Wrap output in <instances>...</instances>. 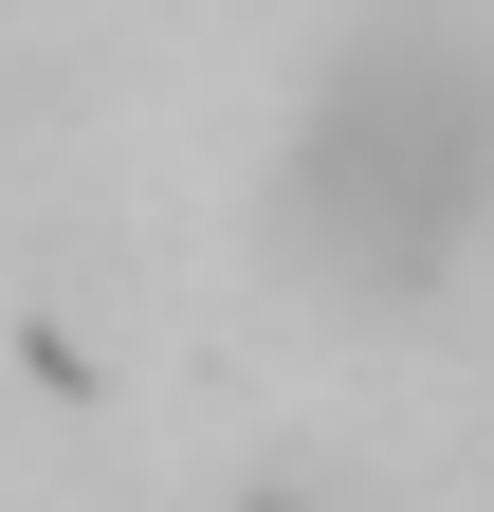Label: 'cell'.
Listing matches in <instances>:
<instances>
[{
    "instance_id": "1",
    "label": "cell",
    "mask_w": 494,
    "mask_h": 512,
    "mask_svg": "<svg viewBox=\"0 0 494 512\" xmlns=\"http://www.w3.org/2000/svg\"><path fill=\"white\" fill-rule=\"evenodd\" d=\"M494 220V55L458 19H385L293 128V256L348 293H421Z\"/></svg>"
}]
</instances>
